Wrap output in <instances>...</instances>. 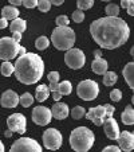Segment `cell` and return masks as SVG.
I'll return each mask as SVG.
<instances>
[{"label": "cell", "mask_w": 134, "mask_h": 152, "mask_svg": "<svg viewBox=\"0 0 134 152\" xmlns=\"http://www.w3.org/2000/svg\"><path fill=\"white\" fill-rule=\"evenodd\" d=\"M94 6V0H78L77 1V10L85 11V10H90Z\"/></svg>", "instance_id": "29"}, {"label": "cell", "mask_w": 134, "mask_h": 152, "mask_svg": "<svg viewBox=\"0 0 134 152\" xmlns=\"http://www.w3.org/2000/svg\"><path fill=\"white\" fill-rule=\"evenodd\" d=\"M9 152H43L40 144L31 137H20L12 144Z\"/></svg>", "instance_id": "9"}, {"label": "cell", "mask_w": 134, "mask_h": 152, "mask_svg": "<svg viewBox=\"0 0 134 152\" xmlns=\"http://www.w3.org/2000/svg\"><path fill=\"white\" fill-rule=\"evenodd\" d=\"M91 69L95 74H105L107 72V61L103 59V58H98V59H94L91 63Z\"/></svg>", "instance_id": "17"}, {"label": "cell", "mask_w": 134, "mask_h": 152, "mask_svg": "<svg viewBox=\"0 0 134 152\" xmlns=\"http://www.w3.org/2000/svg\"><path fill=\"white\" fill-rule=\"evenodd\" d=\"M86 118H87V120H90V121H93L94 120V110H93V108H90V109H88V112L86 113Z\"/></svg>", "instance_id": "42"}, {"label": "cell", "mask_w": 134, "mask_h": 152, "mask_svg": "<svg viewBox=\"0 0 134 152\" xmlns=\"http://www.w3.org/2000/svg\"><path fill=\"white\" fill-rule=\"evenodd\" d=\"M64 62L66 65L72 70L82 69L86 63V55L80 49H70L64 54Z\"/></svg>", "instance_id": "8"}, {"label": "cell", "mask_w": 134, "mask_h": 152, "mask_svg": "<svg viewBox=\"0 0 134 152\" xmlns=\"http://www.w3.org/2000/svg\"><path fill=\"white\" fill-rule=\"evenodd\" d=\"M72 92V85L70 81H62V82L58 85V93L60 96H69Z\"/></svg>", "instance_id": "22"}, {"label": "cell", "mask_w": 134, "mask_h": 152, "mask_svg": "<svg viewBox=\"0 0 134 152\" xmlns=\"http://www.w3.org/2000/svg\"><path fill=\"white\" fill-rule=\"evenodd\" d=\"M123 78H125L126 83L129 85L131 90L134 89V63L133 62H129L125 67H123Z\"/></svg>", "instance_id": "16"}, {"label": "cell", "mask_w": 134, "mask_h": 152, "mask_svg": "<svg viewBox=\"0 0 134 152\" xmlns=\"http://www.w3.org/2000/svg\"><path fill=\"white\" fill-rule=\"evenodd\" d=\"M7 125H8V131H11L12 133L17 132L23 135L27 128V120L22 113H14L7 118Z\"/></svg>", "instance_id": "10"}, {"label": "cell", "mask_w": 134, "mask_h": 152, "mask_svg": "<svg viewBox=\"0 0 134 152\" xmlns=\"http://www.w3.org/2000/svg\"><path fill=\"white\" fill-rule=\"evenodd\" d=\"M31 116H32V121L40 126L49 125L51 118H52L50 108H46V106H42V105L35 106L34 109H32Z\"/></svg>", "instance_id": "11"}, {"label": "cell", "mask_w": 134, "mask_h": 152, "mask_svg": "<svg viewBox=\"0 0 134 152\" xmlns=\"http://www.w3.org/2000/svg\"><path fill=\"white\" fill-rule=\"evenodd\" d=\"M85 115H86V109L83 108V106L77 105L75 108H72V109H71V116H72V118H74V120H80V118H82Z\"/></svg>", "instance_id": "28"}, {"label": "cell", "mask_w": 134, "mask_h": 152, "mask_svg": "<svg viewBox=\"0 0 134 152\" xmlns=\"http://www.w3.org/2000/svg\"><path fill=\"white\" fill-rule=\"evenodd\" d=\"M8 20H6V19H0V28H6V27H8Z\"/></svg>", "instance_id": "44"}, {"label": "cell", "mask_w": 134, "mask_h": 152, "mask_svg": "<svg viewBox=\"0 0 134 152\" xmlns=\"http://www.w3.org/2000/svg\"><path fill=\"white\" fill-rule=\"evenodd\" d=\"M103 121H105V120H101V118H94V120H93V123H94V125H97V126H102L103 125Z\"/></svg>", "instance_id": "46"}, {"label": "cell", "mask_w": 134, "mask_h": 152, "mask_svg": "<svg viewBox=\"0 0 134 152\" xmlns=\"http://www.w3.org/2000/svg\"><path fill=\"white\" fill-rule=\"evenodd\" d=\"M4 136H6V137H11L12 132H11V131H6V132H4Z\"/></svg>", "instance_id": "51"}, {"label": "cell", "mask_w": 134, "mask_h": 152, "mask_svg": "<svg viewBox=\"0 0 134 152\" xmlns=\"http://www.w3.org/2000/svg\"><path fill=\"white\" fill-rule=\"evenodd\" d=\"M90 34L99 47L114 50L127 42L130 27L121 18H99L90 24Z\"/></svg>", "instance_id": "1"}, {"label": "cell", "mask_w": 134, "mask_h": 152, "mask_svg": "<svg viewBox=\"0 0 134 152\" xmlns=\"http://www.w3.org/2000/svg\"><path fill=\"white\" fill-rule=\"evenodd\" d=\"M50 3H51V6H62L64 1L63 0H50Z\"/></svg>", "instance_id": "45"}, {"label": "cell", "mask_w": 134, "mask_h": 152, "mask_svg": "<svg viewBox=\"0 0 134 152\" xmlns=\"http://www.w3.org/2000/svg\"><path fill=\"white\" fill-rule=\"evenodd\" d=\"M102 152H121V149L118 148V145H107L102 149Z\"/></svg>", "instance_id": "38"}, {"label": "cell", "mask_w": 134, "mask_h": 152, "mask_svg": "<svg viewBox=\"0 0 134 152\" xmlns=\"http://www.w3.org/2000/svg\"><path fill=\"white\" fill-rule=\"evenodd\" d=\"M103 131H105V135L107 136L110 140H117L121 133L118 123L113 117L105 118V121H103Z\"/></svg>", "instance_id": "13"}, {"label": "cell", "mask_w": 134, "mask_h": 152, "mask_svg": "<svg viewBox=\"0 0 134 152\" xmlns=\"http://www.w3.org/2000/svg\"><path fill=\"white\" fill-rule=\"evenodd\" d=\"M32 102H34V97H32L31 93H23V94L19 97V104L23 108H28V106L32 105Z\"/></svg>", "instance_id": "25"}, {"label": "cell", "mask_w": 134, "mask_h": 152, "mask_svg": "<svg viewBox=\"0 0 134 152\" xmlns=\"http://www.w3.org/2000/svg\"><path fill=\"white\" fill-rule=\"evenodd\" d=\"M50 110H51V116L56 120H64V118H67V116L70 113L69 105L64 102H60V101L55 102L52 105V108H50Z\"/></svg>", "instance_id": "15"}, {"label": "cell", "mask_w": 134, "mask_h": 152, "mask_svg": "<svg viewBox=\"0 0 134 152\" xmlns=\"http://www.w3.org/2000/svg\"><path fill=\"white\" fill-rule=\"evenodd\" d=\"M0 73L4 77H9L14 74V65L11 62H3V65L0 66Z\"/></svg>", "instance_id": "27"}, {"label": "cell", "mask_w": 134, "mask_h": 152, "mask_svg": "<svg viewBox=\"0 0 134 152\" xmlns=\"http://www.w3.org/2000/svg\"><path fill=\"white\" fill-rule=\"evenodd\" d=\"M22 3H23V0H9V6L15 7V8H17L19 6H22Z\"/></svg>", "instance_id": "41"}, {"label": "cell", "mask_w": 134, "mask_h": 152, "mask_svg": "<svg viewBox=\"0 0 134 152\" xmlns=\"http://www.w3.org/2000/svg\"><path fill=\"white\" fill-rule=\"evenodd\" d=\"M50 96V90H49V86L47 85H39L36 88V93H35V97L39 102H43L46 101Z\"/></svg>", "instance_id": "21"}, {"label": "cell", "mask_w": 134, "mask_h": 152, "mask_svg": "<svg viewBox=\"0 0 134 152\" xmlns=\"http://www.w3.org/2000/svg\"><path fill=\"white\" fill-rule=\"evenodd\" d=\"M42 140H43L44 147H46L47 149H50V151H56V149H59L63 143L62 133L55 128L46 129L42 136Z\"/></svg>", "instance_id": "7"}, {"label": "cell", "mask_w": 134, "mask_h": 152, "mask_svg": "<svg viewBox=\"0 0 134 152\" xmlns=\"http://www.w3.org/2000/svg\"><path fill=\"white\" fill-rule=\"evenodd\" d=\"M118 77L117 74H115L114 72H106L105 74H103V85L105 86H113L115 85V82H117Z\"/></svg>", "instance_id": "23"}, {"label": "cell", "mask_w": 134, "mask_h": 152, "mask_svg": "<svg viewBox=\"0 0 134 152\" xmlns=\"http://www.w3.org/2000/svg\"><path fill=\"white\" fill-rule=\"evenodd\" d=\"M55 23H56V27H69L70 20L67 18V15H59L55 19Z\"/></svg>", "instance_id": "31"}, {"label": "cell", "mask_w": 134, "mask_h": 152, "mask_svg": "<svg viewBox=\"0 0 134 152\" xmlns=\"http://www.w3.org/2000/svg\"><path fill=\"white\" fill-rule=\"evenodd\" d=\"M77 94L83 101H94L99 94V86L93 80H83L77 88Z\"/></svg>", "instance_id": "5"}, {"label": "cell", "mask_w": 134, "mask_h": 152, "mask_svg": "<svg viewBox=\"0 0 134 152\" xmlns=\"http://www.w3.org/2000/svg\"><path fill=\"white\" fill-rule=\"evenodd\" d=\"M0 152H4V144H3V141H0Z\"/></svg>", "instance_id": "52"}, {"label": "cell", "mask_w": 134, "mask_h": 152, "mask_svg": "<svg viewBox=\"0 0 134 152\" xmlns=\"http://www.w3.org/2000/svg\"><path fill=\"white\" fill-rule=\"evenodd\" d=\"M102 51H101L99 49H97V50H94V57H95V59H98V58H102Z\"/></svg>", "instance_id": "48"}, {"label": "cell", "mask_w": 134, "mask_h": 152, "mask_svg": "<svg viewBox=\"0 0 134 152\" xmlns=\"http://www.w3.org/2000/svg\"><path fill=\"white\" fill-rule=\"evenodd\" d=\"M72 20H74L75 23H82L83 20H85V12L80 11V10H75L72 12Z\"/></svg>", "instance_id": "33"}, {"label": "cell", "mask_w": 134, "mask_h": 152, "mask_svg": "<svg viewBox=\"0 0 134 152\" xmlns=\"http://www.w3.org/2000/svg\"><path fill=\"white\" fill-rule=\"evenodd\" d=\"M110 98H111V101H114V102L121 101V98H122V93H121V90L120 89H113L110 92Z\"/></svg>", "instance_id": "34"}, {"label": "cell", "mask_w": 134, "mask_h": 152, "mask_svg": "<svg viewBox=\"0 0 134 152\" xmlns=\"http://www.w3.org/2000/svg\"><path fill=\"white\" fill-rule=\"evenodd\" d=\"M49 45H50V39L47 37H44V35L39 37L35 40V47H36L38 50H46L47 47H49Z\"/></svg>", "instance_id": "26"}, {"label": "cell", "mask_w": 134, "mask_h": 152, "mask_svg": "<svg viewBox=\"0 0 134 152\" xmlns=\"http://www.w3.org/2000/svg\"><path fill=\"white\" fill-rule=\"evenodd\" d=\"M58 85H59V83H56V82H50V85H47L49 86V90L50 92H58Z\"/></svg>", "instance_id": "40"}, {"label": "cell", "mask_w": 134, "mask_h": 152, "mask_svg": "<svg viewBox=\"0 0 134 152\" xmlns=\"http://www.w3.org/2000/svg\"><path fill=\"white\" fill-rule=\"evenodd\" d=\"M19 10L17 8H15V7H12V6H6V7H3V10H1V15H3V19H6V20H14V19H16V18H19Z\"/></svg>", "instance_id": "19"}, {"label": "cell", "mask_w": 134, "mask_h": 152, "mask_svg": "<svg viewBox=\"0 0 134 152\" xmlns=\"http://www.w3.org/2000/svg\"><path fill=\"white\" fill-rule=\"evenodd\" d=\"M118 148L121 151L131 152L134 149V135L129 131H123L118 136Z\"/></svg>", "instance_id": "12"}, {"label": "cell", "mask_w": 134, "mask_h": 152, "mask_svg": "<svg viewBox=\"0 0 134 152\" xmlns=\"http://www.w3.org/2000/svg\"><path fill=\"white\" fill-rule=\"evenodd\" d=\"M103 106H105V110H106V118H111L115 112V108L113 105H110V104H106Z\"/></svg>", "instance_id": "35"}, {"label": "cell", "mask_w": 134, "mask_h": 152, "mask_svg": "<svg viewBox=\"0 0 134 152\" xmlns=\"http://www.w3.org/2000/svg\"><path fill=\"white\" fill-rule=\"evenodd\" d=\"M51 42L55 49L69 51L75 45V31L70 27H56L51 34Z\"/></svg>", "instance_id": "4"}, {"label": "cell", "mask_w": 134, "mask_h": 152, "mask_svg": "<svg viewBox=\"0 0 134 152\" xmlns=\"http://www.w3.org/2000/svg\"><path fill=\"white\" fill-rule=\"evenodd\" d=\"M20 45L16 43L11 37H4L0 39V59L9 62L19 55Z\"/></svg>", "instance_id": "6"}, {"label": "cell", "mask_w": 134, "mask_h": 152, "mask_svg": "<svg viewBox=\"0 0 134 152\" xmlns=\"http://www.w3.org/2000/svg\"><path fill=\"white\" fill-rule=\"evenodd\" d=\"M105 12L109 18H118V15H120V6L115 3H110L106 6Z\"/></svg>", "instance_id": "24"}, {"label": "cell", "mask_w": 134, "mask_h": 152, "mask_svg": "<svg viewBox=\"0 0 134 152\" xmlns=\"http://www.w3.org/2000/svg\"><path fill=\"white\" fill-rule=\"evenodd\" d=\"M130 6H134V1H133V0H122V1H121V7H122V8L127 10Z\"/></svg>", "instance_id": "39"}, {"label": "cell", "mask_w": 134, "mask_h": 152, "mask_svg": "<svg viewBox=\"0 0 134 152\" xmlns=\"http://www.w3.org/2000/svg\"><path fill=\"white\" fill-rule=\"evenodd\" d=\"M22 4H23L26 8H35V7L38 6V0H24Z\"/></svg>", "instance_id": "37"}, {"label": "cell", "mask_w": 134, "mask_h": 152, "mask_svg": "<svg viewBox=\"0 0 134 152\" xmlns=\"http://www.w3.org/2000/svg\"><path fill=\"white\" fill-rule=\"evenodd\" d=\"M126 11H127V14L130 15V16H133V15H134V8H133V6H130L127 10H126Z\"/></svg>", "instance_id": "50"}, {"label": "cell", "mask_w": 134, "mask_h": 152, "mask_svg": "<svg viewBox=\"0 0 134 152\" xmlns=\"http://www.w3.org/2000/svg\"><path fill=\"white\" fill-rule=\"evenodd\" d=\"M8 27H9V30H11L12 34H14V32H19V34H22V32H24L26 28H27V22L24 19L16 18V19H14L11 23L8 24Z\"/></svg>", "instance_id": "18"}, {"label": "cell", "mask_w": 134, "mask_h": 152, "mask_svg": "<svg viewBox=\"0 0 134 152\" xmlns=\"http://www.w3.org/2000/svg\"><path fill=\"white\" fill-rule=\"evenodd\" d=\"M15 77L24 85H34L39 82L44 74V62L42 57L35 53H26L17 58L14 66Z\"/></svg>", "instance_id": "2"}, {"label": "cell", "mask_w": 134, "mask_h": 152, "mask_svg": "<svg viewBox=\"0 0 134 152\" xmlns=\"http://www.w3.org/2000/svg\"><path fill=\"white\" fill-rule=\"evenodd\" d=\"M121 118H122V123L125 124V125H133L134 124V109H133V106L131 105L126 106L125 110L122 112Z\"/></svg>", "instance_id": "20"}, {"label": "cell", "mask_w": 134, "mask_h": 152, "mask_svg": "<svg viewBox=\"0 0 134 152\" xmlns=\"http://www.w3.org/2000/svg\"><path fill=\"white\" fill-rule=\"evenodd\" d=\"M47 78H49L50 82H56V83H59L60 75H59V73H58V72H50L49 75H47Z\"/></svg>", "instance_id": "36"}, {"label": "cell", "mask_w": 134, "mask_h": 152, "mask_svg": "<svg viewBox=\"0 0 134 152\" xmlns=\"http://www.w3.org/2000/svg\"><path fill=\"white\" fill-rule=\"evenodd\" d=\"M52 98L55 100V102H59V100L62 98V96H60L58 92H54V93H52Z\"/></svg>", "instance_id": "47"}, {"label": "cell", "mask_w": 134, "mask_h": 152, "mask_svg": "<svg viewBox=\"0 0 134 152\" xmlns=\"http://www.w3.org/2000/svg\"><path fill=\"white\" fill-rule=\"evenodd\" d=\"M0 104L3 108H7V109H11V108H15V106L19 104V96L15 90H6V92L1 94L0 97Z\"/></svg>", "instance_id": "14"}, {"label": "cell", "mask_w": 134, "mask_h": 152, "mask_svg": "<svg viewBox=\"0 0 134 152\" xmlns=\"http://www.w3.org/2000/svg\"><path fill=\"white\" fill-rule=\"evenodd\" d=\"M26 53H27V50L24 49L23 46H20V49H19V55H20V57H22V55H24Z\"/></svg>", "instance_id": "49"}, {"label": "cell", "mask_w": 134, "mask_h": 152, "mask_svg": "<svg viewBox=\"0 0 134 152\" xmlns=\"http://www.w3.org/2000/svg\"><path fill=\"white\" fill-rule=\"evenodd\" d=\"M95 136L87 126H78L70 135V145L77 152H87L94 145Z\"/></svg>", "instance_id": "3"}, {"label": "cell", "mask_w": 134, "mask_h": 152, "mask_svg": "<svg viewBox=\"0 0 134 152\" xmlns=\"http://www.w3.org/2000/svg\"><path fill=\"white\" fill-rule=\"evenodd\" d=\"M36 7L40 12H49L51 8V3H50V0H39Z\"/></svg>", "instance_id": "32"}, {"label": "cell", "mask_w": 134, "mask_h": 152, "mask_svg": "<svg viewBox=\"0 0 134 152\" xmlns=\"http://www.w3.org/2000/svg\"><path fill=\"white\" fill-rule=\"evenodd\" d=\"M93 110H94V118H101V120H105L106 118V110L103 105L94 106Z\"/></svg>", "instance_id": "30"}, {"label": "cell", "mask_w": 134, "mask_h": 152, "mask_svg": "<svg viewBox=\"0 0 134 152\" xmlns=\"http://www.w3.org/2000/svg\"><path fill=\"white\" fill-rule=\"evenodd\" d=\"M11 38H12V39H14L16 43H19L20 40H22V34H19V32H14Z\"/></svg>", "instance_id": "43"}]
</instances>
